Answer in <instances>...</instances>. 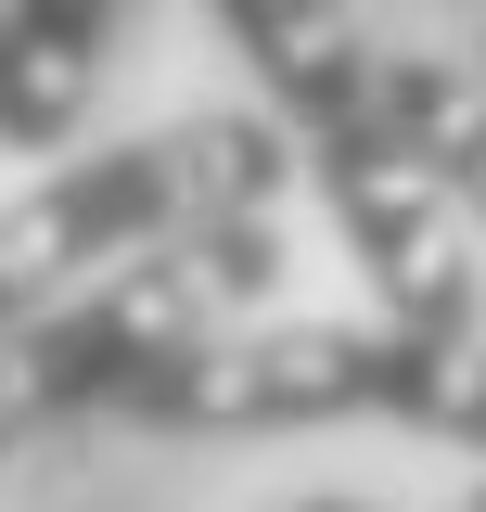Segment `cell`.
<instances>
[{
  "label": "cell",
  "instance_id": "obj_1",
  "mask_svg": "<svg viewBox=\"0 0 486 512\" xmlns=\"http://www.w3.org/2000/svg\"><path fill=\"white\" fill-rule=\"evenodd\" d=\"M205 13H218V39L243 52L256 103L282 116L307 192L333 205L371 308L410 320V333H486V282H474V256H461V205L410 154L397 90H384V52L359 39V13L346 0H205Z\"/></svg>",
  "mask_w": 486,
  "mask_h": 512
},
{
  "label": "cell",
  "instance_id": "obj_9",
  "mask_svg": "<svg viewBox=\"0 0 486 512\" xmlns=\"http://www.w3.org/2000/svg\"><path fill=\"white\" fill-rule=\"evenodd\" d=\"M474 64H486V39H474Z\"/></svg>",
  "mask_w": 486,
  "mask_h": 512
},
{
  "label": "cell",
  "instance_id": "obj_8",
  "mask_svg": "<svg viewBox=\"0 0 486 512\" xmlns=\"http://www.w3.org/2000/svg\"><path fill=\"white\" fill-rule=\"evenodd\" d=\"M295 512H359V500H295Z\"/></svg>",
  "mask_w": 486,
  "mask_h": 512
},
{
  "label": "cell",
  "instance_id": "obj_4",
  "mask_svg": "<svg viewBox=\"0 0 486 512\" xmlns=\"http://www.w3.org/2000/svg\"><path fill=\"white\" fill-rule=\"evenodd\" d=\"M410 320H218L128 397L154 436H307V423H397Z\"/></svg>",
  "mask_w": 486,
  "mask_h": 512
},
{
  "label": "cell",
  "instance_id": "obj_3",
  "mask_svg": "<svg viewBox=\"0 0 486 512\" xmlns=\"http://www.w3.org/2000/svg\"><path fill=\"white\" fill-rule=\"evenodd\" d=\"M269 282H282V205L218 218L192 244H154V256H128V269H103V282L52 295V308L0 320V461L64 436V423H90V410H128L180 346H205Z\"/></svg>",
  "mask_w": 486,
  "mask_h": 512
},
{
  "label": "cell",
  "instance_id": "obj_6",
  "mask_svg": "<svg viewBox=\"0 0 486 512\" xmlns=\"http://www.w3.org/2000/svg\"><path fill=\"white\" fill-rule=\"evenodd\" d=\"M384 90H397V128L435 167V192L486 231V64L461 52H384Z\"/></svg>",
  "mask_w": 486,
  "mask_h": 512
},
{
  "label": "cell",
  "instance_id": "obj_2",
  "mask_svg": "<svg viewBox=\"0 0 486 512\" xmlns=\"http://www.w3.org/2000/svg\"><path fill=\"white\" fill-rule=\"evenodd\" d=\"M295 180L307 167L282 141V116H180L141 141H103V154H64L0 205V320L52 308V295H77L154 244H192L218 218H256Z\"/></svg>",
  "mask_w": 486,
  "mask_h": 512
},
{
  "label": "cell",
  "instance_id": "obj_7",
  "mask_svg": "<svg viewBox=\"0 0 486 512\" xmlns=\"http://www.w3.org/2000/svg\"><path fill=\"white\" fill-rule=\"evenodd\" d=\"M448 512H486V474H474V487H461V500H448Z\"/></svg>",
  "mask_w": 486,
  "mask_h": 512
},
{
  "label": "cell",
  "instance_id": "obj_5",
  "mask_svg": "<svg viewBox=\"0 0 486 512\" xmlns=\"http://www.w3.org/2000/svg\"><path fill=\"white\" fill-rule=\"evenodd\" d=\"M128 0H0V154H64Z\"/></svg>",
  "mask_w": 486,
  "mask_h": 512
}]
</instances>
